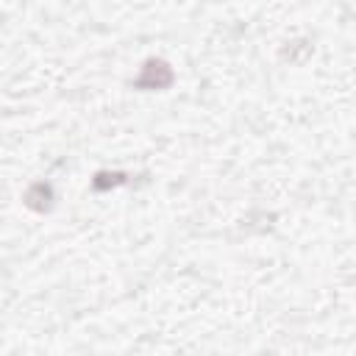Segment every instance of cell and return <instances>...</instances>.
<instances>
[{"instance_id":"1","label":"cell","mask_w":356,"mask_h":356,"mask_svg":"<svg viewBox=\"0 0 356 356\" xmlns=\"http://www.w3.org/2000/svg\"><path fill=\"white\" fill-rule=\"evenodd\" d=\"M170 83H172V70L161 58H147L139 78L134 81L136 89H167Z\"/></svg>"},{"instance_id":"2","label":"cell","mask_w":356,"mask_h":356,"mask_svg":"<svg viewBox=\"0 0 356 356\" xmlns=\"http://www.w3.org/2000/svg\"><path fill=\"white\" fill-rule=\"evenodd\" d=\"M25 206L33 209V211H50V206H53V186L44 184V181L31 184L28 192H25Z\"/></svg>"},{"instance_id":"3","label":"cell","mask_w":356,"mask_h":356,"mask_svg":"<svg viewBox=\"0 0 356 356\" xmlns=\"http://www.w3.org/2000/svg\"><path fill=\"white\" fill-rule=\"evenodd\" d=\"M120 184H125L122 172H97L95 181H92L95 189H108V186H120Z\"/></svg>"}]
</instances>
